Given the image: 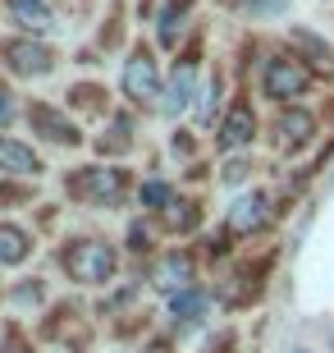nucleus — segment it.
Segmentation results:
<instances>
[{"instance_id": "22", "label": "nucleus", "mask_w": 334, "mask_h": 353, "mask_svg": "<svg viewBox=\"0 0 334 353\" xmlns=\"http://www.w3.org/2000/svg\"><path fill=\"white\" fill-rule=\"evenodd\" d=\"M5 353H23V349H19V344H10V349H5Z\"/></svg>"}, {"instance_id": "19", "label": "nucleus", "mask_w": 334, "mask_h": 353, "mask_svg": "<svg viewBox=\"0 0 334 353\" xmlns=\"http://www.w3.org/2000/svg\"><path fill=\"white\" fill-rule=\"evenodd\" d=\"M110 147V152H124L129 147V119H115V138H101V152Z\"/></svg>"}, {"instance_id": "15", "label": "nucleus", "mask_w": 334, "mask_h": 353, "mask_svg": "<svg viewBox=\"0 0 334 353\" xmlns=\"http://www.w3.org/2000/svg\"><path fill=\"white\" fill-rule=\"evenodd\" d=\"M206 299L197 294V289H179L174 294V303H169V312H174V321H193V316H202Z\"/></svg>"}, {"instance_id": "4", "label": "nucleus", "mask_w": 334, "mask_h": 353, "mask_svg": "<svg viewBox=\"0 0 334 353\" xmlns=\"http://www.w3.org/2000/svg\"><path fill=\"white\" fill-rule=\"evenodd\" d=\"M124 97L129 101H156L160 97V74H156V60L147 51H138L124 65Z\"/></svg>"}, {"instance_id": "20", "label": "nucleus", "mask_w": 334, "mask_h": 353, "mask_svg": "<svg viewBox=\"0 0 334 353\" xmlns=\"http://www.w3.org/2000/svg\"><path fill=\"white\" fill-rule=\"evenodd\" d=\"M14 115V97H10V88H0V124Z\"/></svg>"}, {"instance_id": "13", "label": "nucleus", "mask_w": 334, "mask_h": 353, "mask_svg": "<svg viewBox=\"0 0 334 353\" xmlns=\"http://www.w3.org/2000/svg\"><path fill=\"white\" fill-rule=\"evenodd\" d=\"M188 97H193V65L174 69V83H169V101H165V110H169V115H179L183 105H188Z\"/></svg>"}, {"instance_id": "1", "label": "nucleus", "mask_w": 334, "mask_h": 353, "mask_svg": "<svg viewBox=\"0 0 334 353\" xmlns=\"http://www.w3.org/2000/svg\"><path fill=\"white\" fill-rule=\"evenodd\" d=\"M65 271L83 285H105L110 275H115V248L101 243V239H83L74 248L65 252Z\"/></svg>"}, {"instance_id": "23", "label": "nucleus", "mask_w": 334, "mask_h": 353, "mask_svg": "<svg viewBox=\"0 0 334 353\" xmlns=\"http://www.w3.org/2000/svg\"><path fill=\"white\" fill-rule=\"evenodd\" d=\"M298 353H307V349H298Z\"/></svg>"}, {"instance_id": "18", "label": "nucleus", "mask_w": 334, "mask_h": 353, "mask_svg": "<svg viewBox=\"0 0 334 353\" xmlns=\"http://www.w3.org/2000/svg\"><path fill=\"white\" fill-rule=\"evenodd\" d=\"M142 202H147V207H165V202H169V188H165V183H142Z\"/></svg>"}, {"instance_id": "21", "label": "nucleus", "mask_w": 334, "mask_h": 353, "mask_svg": "<svg viewBox=\"0 0 334 353\" xmlns=\"http://www.w3.org/2000/svg\"><path fill=\"white\" fill-rule=\"evenodd\" d=\"M243 174H247V165H243V161H229V170H225V179H229V183H238Z\"/></svg>"}, {"instance_id": "17", "label": "nucleus", "mask_w": 334, "mask_h": 353, "mask_svg": "<svg viewBox=\"0 0 334 353\" xmlns=\"http://www.w3.org/2000/svg\"><path fill=\"white\" fill-rule=\"evenodd\" d=\"M174 207L179 211H169V225H174V230H197V211L188 207V202H174Z\"/></svg>"}, {"instance_id": "16", "label": "nucleus", "mask_w": 334, "mask_h": 353, "mask_svg": "<svg viewBox=\"0 0 334 353\" xmlns=\"http://www.w3.org/2000/svg\"><path fill=\"white\" fill-rule=\"evenodd\" d=\"M179 19H183V5H169L165 14H160V41H165V46H174V37H179Z\"/></svg>"}, {"instance_id": "14", "label": "nucleus", "mask_w": 334, "mask_h": 353, "mask_svg": "<svg viewBox=\"0 0 334 353\" xmlns=\"http://www.w3.org/2000/svg\"><path fill=\"white\" fill-rule=\"evenodd\" d=\"M14 19L23 28H32V32H46L51 28V14L41 10V0H14Z\"/></svg>"}, {"instance_id": "12", "label": "nucleus", "mask_w": 334, "mask_h": 353, "mask_svg": "<svg viewBox=\"0 0 334 353\" xmlns=\"http://www.w3.org/2000/svg\"><path fill=\"white\" fill-rule=\"evenodd\" d=\"M28 248H32V243H28V234L19 230V225H0V262H10V266L23 262Z\"/></svg>"}, {"instance_id": "10", "label": "nucleus", "mask_w": 334, "mask_h": 353, "mask_svg": "<svg viewBox=\"0 0 334 353\" xmlns=\"http://www.w3.org/2000/svg\"><path fill=\"white\" fill-rule=\"evenodd\" d=\"M0 170H10V174H37L41 161L32 157V147L14 143V138H0Z\"/></svg>"}, {"instance_id": "7", "label": "nucleus", "mask_w": 334, "mask_h": 353, "mask_svg": "<svg viewBox=\"0 0 334 353\" xmlns=\"http://www.w3.org/2000/svg\"><path fill=\"white\" fill-rule=\"evenodd\" d=\"M252 133H257V115H252V105H233L225 124H220V147L225 152H238V147L252 143Z\"/></svg>"}, {"instance_id": "8", "label": "nucleus", "mask_w": 334, "mask_h": 353, "mask_svg": "<svg viewBox=\"0 0 334 353\" xmlns=\"http://www.w3.org/2000/svg\"><path fill=\"white\" fill-rule=\"evenodd\" d=\"M266 197L261 193H247V197H238V202H233L229 207V230L233 234H252V230H261V225H266Z\"/></svg>"}, {"instance_id": "9", "label": "nucleus", "mask_w": 334, "mask_h": 353, "mask_svg": "<svg viewBox=\"0 0 334 353\" xmlns=\"http://www.w3.org/2000/svg\"><path fill=\"white\" fill-rule=\"evenodd\" d=\"M156 289H165V294H179V289H188V280H193V262L188 257H179V252H169L165 262L156 266Z\"/></svg>"}, {"instance_id": "5", "label": "nucleus", "mask_w": 334, "mask_h": 353, "mask_svg": "<svg viewBox=\"0 0 334 353\" xmlns=\"http://www.w3.org/2000/svg\"><path fill=\"white\" fill-rule=\"evenodd\" d=\"M0 55L14 74H51L55 55L41 46V41H0Z\"/></svg>"}, {"instance_id": "6", "label": "nucleus", "mask_w": 334, "mask_h": 353, "mask_svg": "<svg viewBox=\"0 0 334 353\" xmlns=\"http://www.w3.org/2000/svg\"><path fill=\"white\" fill-rule=\"evenodd\" d=\"M28 124H32L46 143H78V129L69 124V115L55 110V105H32V110H28Z\"/></svg>"}, {"instance_id": "2", "label": "nucleus", "mask_w": 334, "mask_h": 353, "mask_svg": "<svg viewBox=\"0 0 334 353\" xmlns=\"http://www.w3.org/2000/svg\"><path fill=\"white\" fill-rule=\"evenodd\" d=\"M311 88V74L302 60L293 55H275L266 60V74H261V92H266L270 101H289V97H302Z\"/></svg>"}, {"instance_id": "11", "label": "nucleus", "mask_w": 334, "mask_h": 353, "mask_svg": "<svg viewBox=\"0 0 334 353\" xmlns=\"http://www.w3.org/2000/svg\"><path fill=\"white\" fill-rule=\"evenodd\" d=\"M311 133H316V119L307 110H284L280 115V143L284 147H302Z\"/></svg>"}, {"instance_id": "3", "label": "nucleus", "mask_w": 334, "mask_h": 353, "mask_svg": "<svg viewBox=\"0 0 334 353\" xmlns=\"http://www.w3.org/2000/svg\"><path fill=\"white\" fill-rule=\"evenodd\" d=\"M74 193L96 202V207H115L124 197V170H83L74 179Z\"/></svg>"}]
</instances>
